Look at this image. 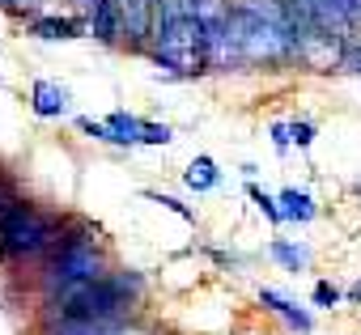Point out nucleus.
<instances>
[{
	"label": "nucleus",
	"mask_w": 361,
	"mask_h": 335,
	"mask_svg": "<svg viewBox=\"0 0 361 335\" xmlns=\"http://www.w3.org/2000/svg\"><path fill=\"white\" fill-rule=\"evenodd\" d=\"M136 272H106L85 284H68L47 293V322H128L132 301L140 297Z\"/></svg>",
	"instance_id": "1"
},
{
	"label": "nucleus",
	"mask_w": 361,
	"mask_h": 335,
	"mask_svg": "<svg viewBox=\"0 0 361 335\" xmlns=\"http://www.w3.org/2000/svg\"><path fill=\"white\" fill-rule=\"evenodd\" d=\"M149 56H153L157 68H166V77H192V72L209 68L200 18H196V13H170V18H157Z\"/></svg>",
	"instance_id": "2"
},
{
	"label": "nucleus",
	"mask_w": 361,
	"mask_h": 335,
	"mask_svg": "<svg viewBox=\"0 0 361 335\" xmlns=\"http://www.w3.org/2000/svg\"><path fill=\"white\" fill-rule=\"evenodd\" d=\"M111 272V263H106V251H102V242H98V234L94 229H64V238L51 246V255H47V276H43V284H47V293H56V289H68V284H85V280H98V276H106Z\"/></svg>",
	"instance_id": "3"
},
{
	"label": "nucleus",
	"mask_w": 361,
	"mask_h": 335,
	"mask_svg": "<svg viewBox=\"0 0 361 335\" xmlns=\"http://www.w3.org/2000/svg\"><path fill=\"white\" fill-rule=\"evenodd\" d=\"M64 238V221L22 204L9 221H0V255L9 259H35V255H51V246Z\"/></svg>",
	"instance_id": "4"
},
{
	"label": "nucleus",
	"mask_w": 361,
	"mask_h": 335,
	"mask_svg": "<svg viewBox=\"0 0 361 335\" xmlns=\"http://www.w3.org/2000/svg\"><path fill=\"white\" fill-rule=\"evenodd\" d=\"M81 132L94 136V140H106V144H170L174 132L166 123H149V119H136L128 110H115L106 119H81Z\"/></svg>",
	"instance_id": "5"
},
{
	"label": "nucleus",
	"mask_w": 361,
	"mask_h": 335,
	"mask_svg": "<svg viewBox=\"0 0 361 335\" xmlns=\"http://www.w3.org/2000/svg\"><path fill=\"white\" fill-rule=\"evenodd\" d=\"M119 9V43L132 51H149L153 26H157V0H115Z\"/></svg>",
	"instance_id": "6"
},
{
	"label": "nucleus",
	"mask_w": 361,
	"mask_h": 335,
	"mask_svg": "<svg viewBox=\"0 0 361 335\" xmlns=\"http://www.w3.org/2000/svg\"><path fill=\"white\" fill-rule=\"evenodd\" d=\"M30 106L39 119H60L68 115V89L60 81H35L30 85Z\"/></svg>",
	"instance_id": "7"
},
{
	"label": "nucleus",
	"mask_w": 361,
	"mask_h": 335,
	"mask_svg": "<svg viewBox=\"0 0 361 335\" xmlns=\"http://www.w3.org/2000/svg\"><path fill=\"white\" fill-rule=\"evenodd\" d=\"M90 30V18H47V13H35L30 18V34L39 39H81Z\"/></svg>",
	"instance_id": "8"
},
{
	"label": "nucleus",
	"mask_w": 361,
	"mask_h": 335,
	"mask_svg": "<svg viewBox=\"0 0 361 335\" xmlns=\"http://www.w3.org/2000/svg\"><path fill=\"white\" fill-rule=\"evenodd\" d=\"M259 305H264V310H272L276 318H285V322H289V331H302V335H306V331L314 327V318H310L302 305H293L285 293H276V289H259Z\"/></svg>",
	"instance_id": "9"
},
{
	"label": "nucleus",
	"mask_w": 361,
	"mask_h": 335,
	"mask_svg": "<svg viewBox=\"0 0 361 335\" xmlns=\"http://www.w3.org/2000/svg\"><path fill=\"white\" fill-rule=\"evenodd\" d=\"M281 200V213H285V221H298V225H306V221H314V200L306 196V191H298V187H289V191H281L276 196Z\"/></svg>",
	"instance_id": "10"
},
{
	"label": "nucleus",
	"mask_w": 361,
	"mask_h": 335,
	"mask_svg": "<svg viewBox=\"0 0 361 335\" xmlns=\"http://www.w3.org/2000/svg\"><path fill=\"white\" fill-rule=\"evenodd\" d=\"M183 183H188L192 191H213V187L221 183V170H217V161H213V157H196V161L188 165Z\"/></svg>",
	"instance_id": "11"
},
{
	"label": "nucleus",
	"mask_w": 361,
	"mask_h": 335,
	"mask_svg": "<svg viewBox=\"0 0 361 335\" xmlns=\"http://www.w3.org/2000/svg\"><path fill=\"white\" fill-rule=\"evenodd\" d=\"M268 251H272V259H276V263H285L289 272H302V267L310 263V251H306V246H293V242H285V238H276Z\"/></svg>",
	"instance_id": "12"
},
{
	"label": "nucleus",
	"mask_w": 361,
	"mask_h": 335,
	"mask_svg": "<svg viewBox=\"0 0 361 335\" xmlns=\"http://www.w3.org/2000/svg\"><path fill=\"white\" fill-rule=\"evenodd\" d=\"M26 204V196H22V187L13 183V175L9 170H0V221H9L18 208Z\"/></svg>",
	"instance_id": "13"
},
{
	"label": "nucleus",
	"mask_w": 361,
	"mask_h": 335,
	"mask_svg": "<svg viewBox=\"0 0 361 335\" xmlns=\"http://www.w3.org/2000/svg\"><path fill=\"white\" fill-rule=\"evenodd\" d=\"M247 196L255 200V208H259V213H264L272 225H281V221H285V213H281V200H272V196H268V191H259L255 183H247Z\"/></svg>",
	"instance_id": "14"
},
{
	"label": "nucleus",
	"mask_w": 361,
	"mask_h": 335,
	"mask_svg": "<svg viewBox=\"0 0 361 335\" xmlns=\"http://www.w3.org/2000/svg\"><path fill=\"white\" fill-rule=\"evenodd\" d=\"M145 200H149V204H161V208H170L174 217H183V221H196V213H192L188 204H178L174 196H157V191H145Z\"/></svg>",
	"instance_id": "15"
},
{
	"label": "nucleus",
	"mask_w": 361,
	"mask_h": 335,
	"mask_svg": "<svg viewBox=\"0 0 361 335\" xmlns=\"http://www.w3.org/2000/svg\"><path fill=\"white\" fill-rule=\"evenodd\" d=\"M289 140H293L298 148H310V144H314V123H310V119H293V123H289Z\"/></svg>",
	"instance_id": "16"
},
{
	"label": "nucleus",
	"mask_w": 361,
	"mask_h": 335,
	"mask_svg": "<svg viewBox=\"0 0 361 335\" xmlns=\"http://www.w3.org/2000/svg\"><path fill=\"white\" fill-rule=\"evenodd\" d=\"M340 72H361V43H357V39H344V51H340Z\"/></svg>",
	"instance_id": "17"
},
{
	"label": "nucleus",
	"mask_w": 361,
	"mask_h": 335,
	"mask_svg": "<svg viewBox=\"0 0 361 335\" xmlns=\"http://www.w3.org/2000/svg\"><path fill=\"white\" fill-rule=\"evenodd\" d=\"M314 305H323V310L340 305V289H336V284H327V280H319V284H314Z\"/></svg>",
	"instance_id": "18"
},
{
	"label": "nucleus",
	"mask_w": 361,
	"mask_h": 335,
	"mask_svg": "<svg viewBox=\"0 0 361 335\" xmlns=\"http://www.w3.org/2000/svg\"><path fill=\"white\" fill-rule=\"evenodd\" d=\"M170 13H196V0H157V18Z\"/></svg>",
	"instance_id": "19"
},
{
	"label": "nucleus",
	"mask_w": 361,
	"mask_h": 335,
	"mask_svg": "<svg viewBox=\"0 0 361 335\" xmlns=\"http://www.w3.org/2000/svg\"><path fill=\"white\" fill-rule=\"evenodd\" d=\"M268 132H272V144H276V153H285V148L293 144V140H289V123H272Z\"/></svg>",
	"instance_id": "20"
},
{
	"label": "nucleus",
	"mask_w": 361,
	"mask_h": 335,
	"mask_svg": "<svg viewBox=\"0 0 361 335\" xmlns=\"http://www.w3.org/2000/svg\"><path fill=\"white\" fill-rule=\"evenodd\" d=\"M111 335H145V331H140V327H132V322H119Z\"/></svg>",
	"instance_id": "21"
},
{
	"label": "nucleus",
	"mask_w": 361,
	"mask_h": 335,
	"mask_svg": "<svg viewBox=\"0 0 361 335\" xmlns=\"http://www.w3.org/2000/svg\"><path fill=\"white\" fill-rule=\"evenodd\" d=\"M348 301H353V305H361V280H357V284L348 289Z\"/></svg>",
	"instance_id": "22"
},
{
	"label": "nucleus",
	"mask_w": 361,
	"mask_h": 335,
	"mask_svg": "<svg viewBox=\"0 0 361 335\" xmlns=\"http://www.w3.org/2000/svg\"><path fill=\"white\" fill-rule=\"evenodd\" d=\"M77 5H85V0H77Z\"/></svg>",
	"instance_id": "23"
},
{
	"label": "nucleus",
	"mask_w": 361,
	"mask_h": 335,
	"mask_svg": "<svg viewBox=\"0 0 361 335\" xmlns=\"http://www.w3.org/2000/svg\"><path fill=\"white\" fill-rule=\"evenodd\" d=\"M357 191H361V183H357Z\"/></svg>",
	"instance_id": "24"
}]
</instances>
